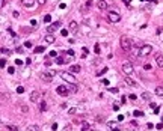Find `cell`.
Listing matches in <instances>:
<instances>
[{
    "instance_id": "obj_45",
    "label": "cell",
    "mask_w": 163,
    "mask_h": 131,
    "mask_svg": "<svg viewBox=\"0 0 163 131\" xmlns=\"http://www.w3.org/2000/svg\"><path fill=\"white\" fill-rule=\"evenodd\" d=\"M95 53H97V54H98V53H100V45H98V44H97V45H95Z\"/></svg>"
},
{
    "instance_id": "obj_46",
    "label": "cell",
    "mask_w": 163,
    "mask_h": 131,
    "mask_svg": "<svg viewBox=\"0 0 163 131\" xmlns=\"http://www.w3.org/2000/svg\"><path fill=\"white\" fill-rule=\"evenodd\" d=\"M91 5H92V0H88V3H86V8H89Z\"/></svg>"
},
{
    "instance_id": "obj_13",
    "label": "cell",
    "mask_w": 163,
    "mask_h": 131,
    "mask_svg": "<svg viewBox=\"0 0 163 131\" xmlns=\"http://www.w3.org/2000/svg\"><path fill=\"white\" fill-rule=\"evenodd\" d=\"M156 63H157L159 68H163V56L162 54H157L156 56Z\"/></svg>"
},
{
    "instance_id": "obj_30",
    "label": "cell",
    "mask_w": 163,
    "mask_h": 131,
    "mask_svg": "<svg viewBox=\"0 0 163 131\" xmlns=\"http://www.w3.org/2000/svg\"><path fill=\"white\" fill-rule=\"evenodd\" d=\"M66 54L69 56V57H74V54H76V53L72 51V50H68V51H66Z\"/></svg>"
},
{
    "instance_id": "obj_12",
    "label": "cell",
    "mask_w": 163,
    "mask_h": 131,
    "mask_svg": "<svg viewBox=\"0 0 163 131\" xmlns=\"http://www.w3.org/2000/svg\"><path fill=\"white\" fill-rule=\"evenodd\" d=\"M66 87H68V90H69L71 93H77V92H79V89H77L76 83H69V84H68Z\"/></svg>"
},
{
    "instance_id": "obj_52",
    "label": "cell",
    "mask_w": 163,
    "mask_h": 131,
    "mask_svg": "<svg viewBox=\"0 0 163 131\" xmlns=\"http://www.w3.org/2000/svg\"><path fill=\"white\" fill-rule=\"evenodd\" d=\"M125 101H127V97H122V98H121V103H122V104H124V103H125Z\"/></svg>"
},
{
    "instance_id": "obj_21",
    "label": "cell",
    "mask_w": 163,
    "mask_h": 131,
    "mask_svg": "<svg viewBox=\"0 0 163 131\" xmlns=\"http://www.w3.org/2000/svg\"><path fill=\"white\" fill-rule=\"evenodd\" d=\"M42 21H44V23H47V24H48V23H51V15H48V14H47V15L42 18Z\"/></svg>"
},
{
    "instance_id": "obj_20",
    "label": "cell",
    "mask_w": 163,
    "mask_h": 131,
    "mask_svg": "<svg viewBox=\"0 0 163 131\" xmlns=\"http://www.w3.org/2000/svg\"><path fill=\"white\" fill-rule=\"evenodd\" d=\"M142 98L147 101V100H151V93H148V92H143L142 93Z\"/></svg>"
},
{
    "instance_id": "obj_34",
    "label": "cell",
    "mask_w": 163,
    "mask_h": 131,
    "mask_svg": "<svg viewBox=\"0 0 163 131\" xmlns=\"http://www.w3.org/2000/svg\"><path fill=\"white\" fill-rule=\"evenodd\" d=\"M76 111H77V108H76V107H72V108H69V111H68V113H69V115H74Z\"/></svg>"
},
{
    "instance_id": "obj_53",
    "label": "cell",
    "mask_w": 163,
    "mask_h": 131,
    "mask_svg": "<svg viewBox=\"0 0 163 131\" xmlns=\"http://www.w3.org/2000/svg\"><path fill=\"white\" fill-rule=\"evenodd\" d=\"M147 128H150V130H151V128H154V125H153V124H147Z\"/></svg>"
},
{
    "instance_id": "obj_37",
    "label": "cell",
    "mask_w": 163,
    "mask_h": 131,
    "mask_svg": "<svg viewBox=\"0 0 163 131\" xmlns=\"http://www.w3.org/2000/svg\"><path fill=\"white\" fill-rule=\"evenodd\" d=\"M15 65H18V66L23 65V60H21V59H15Z\"/></svg>"
},
{
    "instance_id": "obj_43",
    "label": "cell",
    "mask_w": 163,
    "mask_h": 131,
    "mask_svg": "<svg viewBox=\"0 0 163 131\" xmlns=\"http://www.w3.org/2000/svg\"><path fill=\"white\" fill-rule=\"evenodd\" d=\"M159 111H160V107H156L154 108V115H159Z\"/></svg>"
},
{
    "instance_id": "obj_31",
    "label": "cell",
    "mask_w": 163,
    "mask_h": 131,
    "mask_svg": "<svg viewBox=\"0 0 163 131\" xmlns=\"http://www.w3.org/2000/svg\"><path fill=\"white\" fill-rule=\"evenodd\" d=\"M68 33H69V32H68L66 29H64V30H61V35H62V36H68Z\"/></svg>"
},
{
    "instance_id": "obj_9",
    "label": "cell",
    "mask_w": 163,
    "mask_h": 131,
    "mask_svg": "<svg viewBox=\"0 0 163 131\" xmlns=\"http://www.w3.org/2000/svg\"><path fill=\"white\" fill-rule=\"evenodd\" d=\"M68 30L71 33H77L79 32V24L76 21H69V26H68Z\"/></svg>"
},
{
    "instance_id": "obj_8",
    "label": "cell",
    "mask_w": 163,
    "mask_h": 131,
    "mask_svg": "<svg viewBox=\"0 0 163 131\" xmlns=\"http://www.w3.org/2000/svg\"><path fill=\"white\" fill-rule=\"evenodd\" d=\"M56 92H58V95H61V97H66L68 93H69L68 87H66V86H62V84L56 87Z\"/></svg>"
},
{
    "instance_id": "obj_50",
    "label": "cell",
    "mask_w": 163,
    "mask_h": 131,
    "mask_svg": "<svg viewBox=\"0 0 163 131\" xmlns=\"http://www.w3.org/2000/svg\"><path fill=\"white\" fill-rule=\"evenodd\" d=\"M5 6V0H0V8H3Z\"/></svg>"
},
{
    "instance_id": "obj_49",
    "label": "cell",
    "mask_w": 163,
    "mask_h": 131,
    "mask_svg": "<svg viewBox=\"0 0 163 131\" xmlns=\"http://www.w3.org/2000/svg\"><path fill=\"white\" fill-rule=\"evenodd\" d=\"M156 128H157V130H162V128H163V124H159V125H156Z\"/></svg>"
},
{
    "instance_id": "obj_14",
    "label": "cell",
    "mask_w": 163,
    "mask_h": 131,
    "mask_svg": "<svg viewBox=\"0 0 163 131\" xmlns=\"http://www.w3.org/2000/svg\"><path fill=\"white\" fill-rule=\"evenodd\" d=\"M97 6H98V9H101V11H104V9H107V2H106V0H100V2L97 3Z\"/></svg>"
},
{
    "instance_id": "obj_47",
    "label": "cell",
    "mask_w": 163,
    "mask_h": 131,
    "mask_svg": "<svg viewBox=\"0 0 163 131\" xmlns=\"http://www.w3.org/2000/svg\"><path fill=\"white\" fill-rule=\"evenodd\" d=\"M59 8H61V9H65V8H66V5H65V3H61V5H59Z\"/></svg>"
},
{
    "instance_id": "obj_29",
    "label": "cell",
    "mask_w": 163,
    "mask_h": 131,
    "mask_svg": "<svg viewBox=\"0 0 163 131\" xmlns=\"http://www.w3.org/2000/svg\"><path fill=\"white\" fill-rule=\"evenodd\" d=\"M48 56H50V57H58V53L53 50V51H50V54H48Z\"/></svg>"
},
{
    "instance_id": "obj_51",
    "label": "cell",
    "mask_w": 163,
    "mask_h": 131,
    "mask_svg": "<svg viewBox=\"0 0 163 131\" xmlns=\"http://www.w3.org/2000/svg\"><path fill=\"white\" fill-rule=\"evenodd\" d=\"M29 32H30V29H27V27H26V29H23V33H29Z\"/></svg>"
},
{
    "instance_id": "obj_22",
    "label": "cell",
    "mask_w": 163,
    "mask_h": 131,
    "mask_svg": "<svg viewBox=\"0 0 163 131\" xmlns=\"http://www.w3.org/2000/svg\"><path fill=\"white\" fill-rule=\"evenodd\" d=\"M39 110H41V111H45V110H47V104H45V101H41V104H39Z\"/></svg>"
},
{
    "instance_id": "obj_54",
    "label": "cell",
    "mask_w": 163,
    "mask_h": 131,
    "mask_svg": "<svg viewBox=\"0 0 163 131\" xmlns=\"http://www.w3.org/2000/svg\"><path fill=\"white\" fill-rule=\"evenodd\" d=\"M110 131H119V128H112Z\"/></svg>"
},
{
    "instance_id": "obj_39",
    "label": "cell",
    "mask_w": 163,
    "mask_h": 131,
    "mask_svg": "<svg viewBox=\"0 0 163 131\" xmlns=\"http://www.w3.org/2000/svg\"><path fill=\"white\" fill-rule=\"evenodd\" d=\"M109 90H110L112 93H118V87H110V89H109Z\"/></svg>"
},
{
    "instance_id": "obj_32",
    "label": "cell",
    "mask_w": 163,
    "mask_h": 131,
    "mask_svg": "<svg viewBox=\"0 0 163 131\" xmlns=\"http://www.w3.org/2000/svg\"><path fill=\"white\" fill-rule=\"evenodd\" d=\"M5 65H6V60L5 59H0V68H5Z\"/></svg>"
},
{
    "instance_id": "obj_10",
    "label": "cell",
    "mask_w": 163,
    "mask_h": 131,
    "mask_svg": "<svg viewBox=\"0 0 163 131\" xmlns=\"http://www.w3.org/2000/svg\"><path fill=\"white\" fill-rule=\"evenodd\" d=\"M21 5L26 8H35L36 6V0H21Z\"/></svg>"
},
{
    "instance_id": "obj_4",
    "label": "cell",
    "mask_w": 163,
    "mask_h": 131,
    "mask_svg": "<svg viewBox=\"0 0 163 131\" xmlns=\"http://www.w3.org/2000/svg\"><path fill=\"white\" fill-rule=\"evenodd\" d=\"M133 71H134V68H133V65H131L130 62H125V63H122V72L125 74V76H131V74H133Z\"/></svg>"
},
{
    "instance_id": "obj_5",
    "label": "cell",
    "mask_w": 163,
    "mask_h": 131,
    "mask_svg": "<svg viewBox=\"0 0 163 131\" xmlns=\"http://www.w3.org/2000/svg\"><path fill=\"white\" fill-rule=\"evenodd\" d=\"M151 51H153V47L151 45H142L140 48H139V56H148V54H151Z\"/></svg>"
},
{
    "instance_id": "obj_3",
    "label": "cell",
    "mask_w": 163,
    "mask_h": 131,
    "mask_svg": "<svg viewBox=\"0 0 163 131\" xmlns=\"http://www.w3.org/2000/svg\"><path fill=\"white\" fill-rule=\"evenodd\" d=\"M59 76L65 80V81H68V83H76V77L74 76H72V74L71 72H66V71H62L61 74H59Z\"/></svg>"
},
{
    "instance_id": "obj_1",
    "label": "cell",
    "mask_w": 163,
    "mask_h": 131,
    "mask_svg": "<svg viewBox=\"0 0 163 131\" xmlns=\"http://www.w3.org/2000/svg\"><path fill=\"white\" fill-rule=\"evenodd\" d=\"M119 44H121V48L125 51V53H129L133 47V41L129 38V36H121V39H119Z\"/></svg>"
},
{
    "instance_id": "obj_40",
    "label": "cell",
    "mask_w": 163,
    "mask_h": 131,
    "mask_svg": "<svg viewBox=\"0 0 163 131\" xmlns=\"http://www.w3.org/2000/svg\"><path fill=\"white\" fill-rule=\"evenodd\" d=\"M143 68L148 71V69H151V65H150V63H145V65H143Z\"/></svg>"
},
{
    "instance_id": "obj_38",
    "label": "cell",
    "mask_w": 163,
    "mask_h": 131,
    "mask_svg": "<svg viewBox=\"0 0 163 131\" xmlns=\"http://www.w3.org/2000/svg\"><path fill=\"white\" fill-rule=\"evenodd\" d=\"M17 53H21V54H23V53H24V48H23V47H17Z\"/></svg>"
},
{
    "instance_id": "obj_41",
    "label": "cell",
    "mask_w": 163,
    "mask_h": 131,
    "mask_svg": "<svg viewBox=\"0 0 163 131\" xmlns=\"http://www.w3.org/2000/svg\"><path fill=\"white\" fill-rule=\"evenodd\" d=\"M129 98H130V100H133V101H134V100H136V95H134V93H130V95H129Z\"/></svg>"
},
{
    "instance_id": "obj_18",
    "label": "cell",
    "mask_w": 163,
    "mask_h": 131,
    "mask_svg": "<svg viewBox=\"0 0 163 131\" xmlns=\"http://www.w3.org/2000/svg\"><path fill=\"white\" fill-rule=\"evenodd\" d=\"M82 131H92V128L89 127V124L83 122V124H82Z\"/></svg>"
},
{
    "instance_id": "obj_35",
    "label": "cell",
    "mask_w": 163,
    "mask_h": 131,
    "mask_svg": "<svg viewBox=\"0 0 163 131\" xmlns=\"http://www.w3.org/2000/svg\"><path fill=\"white\" fill-rule=\"evenodd\" d=\"M24 47H26V48H32V42H30V41L24 42Z\"/></svg>"
},
{
    "instance_id": "obj_26",
    "label": "cell",
    "mask_w": 163,
    "mask_h": 131,
    "mask_svg": "<svg viewBox=\"0 0 163 131\" xmlns=\"http://www.w3.org/2000/svg\"><path fill=\"white\" fill-rule=\"evenodd\" d=\"M56 63L58 65H64L65 63V59L64 57H56Z\"/></svg>"
},
{
    "instance_id": "obj_28",
    "label": "cell",
    "mask_w": 163,
    "mask_h": 131,
    "mask_svg": "<svg viewBox=\"0 0 163 131\" xmlns=\"http://www.w3.org/2000/svg\"><path fill=\"white\" fill-rule=\"evenodd\" d=\"M23 92H24V87L23 86H18L17 87V93H23Z\"/></svg>"
},
{
    "instance_id": "obj_11",
    "label": "cell",
    "mask_w": 163,
    "mask_h": 131,
    "mask_svg": "<svg viewBox=\"0 0 163 131\" xmlns=\"http://www.w3.org/2000/svg\"><path fill=\"white\" fill-rule=\"evenodd\" d=\"M39 100V92H36V90H33L32 93H30V101L32 103H36Z\"/></svg>"
},
{
    "instance_id": "obj_2",
    "label": "cell",
    "mask_w": 163,
    "mask_h": 131,
    "mask_svg": "<svg viewBox=\"0 0 163 131\" xmlns=\"http://www.w3.org/2000/svg\"><path fill=\"white\" fill-rule=\"evenodd\" d=\"M107 20L110 21V23H119V21H121V15H119L118 12L110 11V12L107 14Z\"/></svg>"
},
{
    "instance_id": "obj_44",
    "label": "cell",
    "mask_w": 163,
    "mask_h": 131,
    "mask_svg": "<svg viewBox=\"0 0 163 131\" xmlns=\"http://www.w3.org/2000/svg\"><path fill=\"white\" fill-rule=\"evenodd\" d=\"M107 125H109V127H112V128H115V125H116V122H109Z\"/></svg>"
},
{
    "instance_id": "obj_16",
    "label": "cell",
    "mask_w": 163,
    "mask_h": 131,
    "mask_svg": "<svg viewBox=\"0 0 163 131\" xmlns=\"http://www.w3.org/2000/svg\"><path fill=\"white\" fill-rule=\"evenodd\" d=\"M69 71H71V72H80L82 68H80L79 65H71V66H69Z\"/></svg>"
},
{
    "instance_id": "obj_23",
    "label": "cell",
    "mask_w": 163,
    "mask_h": 131,
    "mask_svg": "<svg viewBox=\"0 0 163 131\" xmlns=\"http://www.w3.org/2000/svg\"><path fill=\"white\" fill-rule=\"evenodd\" d=\"M106 72H107V66H104L103 69H100V71L97 72V76H98V77H101V76H103V74H106Z\"/></svg>"
},
{
    "instance_id": "obj_36",
    "label": "cell",
    "mask_w": 163,
    "mask_h": 131,
    "mask_svg": "<svg viewBox=\"0 0 163 131\" xmlns=\"http://www.w3.org/2000/svg\"><path fill=\"white\" fill-rule=\"evenodd\" d=\"M8 72H9V74H14V72H15V68H14V66H9V68H8Z\"/></svg>"
},
{
    "instance_id": "obj_27",
    "label": "cell",
    "mask_w": 163,
    "mask_h": 131,
    "mask_svg": "<svg viewBox=\"0 0 163 131\" xmlns=\"http://www.w3.org/2000/svg\"><path fill=\"white\" fill-rule=\"evenodd\" d=\"M44 50H45V48L39 45V47H36V48H35V53H44Z\"/></svg>"
},
{
    "instance_id": "obj_42",
    "label": "cell",
    "mask_w": 163,
    "mask_h": 131,
    "mask_svg": "<svg viewBox=\"0 0 163 131\" xmlns=\"http://www.w3.org/2000/svg\"><path fill=\"white\" fill-rule=\"evenodd\" d=\"M2 53H6V54H11V51L8 48H2Z\"/></svg>"
},
{
    "instance_id": "obj_19",
    "label": "cell",
    "mask_w": 163,
    "mask_h": 131,
    "mask_svg": "<svg viewBox=\"0 0 163 131\" xmlns=\"http://www.w3.org/2000/svg\"><path fill=\"white\" fill-rule=\"evenodd\" d=\"M125 83L129 84V86H136V81H134V80H131V79H130V76L125 79Z\"/></svg>"
},
{
    "instance_id": "obj_48",
    "label": "cell",
    "mask_w": 163,
    "mask_h": 131,
    "mask_svg": "<svg viewBox=\"0 0 163 131\" xmlns=\"http://www.w3.org/2000/svg\"><path fill=\"white\" fill-rule=\"evenodd\" d=\"M101 83H103V84H106V86H107V84H109V80H106V79H104V80H101Z\"/></svg>"
},
{
    "instance_id": "obj_15",
    "label": "cell",
    "mask_w": 163,
    "mask_h": 131,
    "mask_svg": "<svg viewBox=\"0 0 163 131\" xmlns=\"http://www.w3.org/2000/svg\"><path fill=\"white\" fill-rule=\"evenodd\" d=\"M54 41H56V39H54L53 35H47V36H45V44H53Z\"/></svg>"
},
{
    "instance_id": "obj_25",
    "label": "cell",
    "mask_w": 163,
    "mask_h": 131,
    "mask_svg": "<svg viewBox=\"0 0 163 131\" xmlns=\"http://www.w3.org/2000/svg\"><path fill=\"white\" fill-rule=\"evenodd\" d=\"M133 115H134L136 118H140V116H143V111H140V110H134V111H133Z\"/></svg>"
},
{
    "instance_id": "obj_7",
    "label": "cell",
    "mask_w": 163,
    "mask_h": 131,
    "mask_svg": "<svg viewBox=\"0 0 163 131\" xmlns=\"http://www.w3.org/2000/svg\"><path fill=\"white\" fill-rule=\"evenodd\" d=\"M61 26H62V21H54V23H51V24L47 27V32H48V33H53V32H56Z\"/></svg>"
},
{
    "instance_id": "obj_6",
    "label": "cell",
    "mask_w": 163,
    "mask_h": 131,
    "mask_svg": "<svg viewBox=\"0 0 163 131\" xmlns=\"http://www.w3.org/2000/svg\"><path fill=\"white\" fill-rule=\"evenodd\" d=\"M56 76V71H48V72H44V74H41V79L44 80V81H47V83H50L51 80H53V77Z\"/></svg>"
},
{
    "instance_id": "obj_17",
    "label": "cell",
    "mask_w": 163,
    "mask_h": 131,
    "mask_svg": "<svg viewBox=\"0 0 163 131\" xmlns=\"http://www.w3.org/2000/svg\"><path fill=\"white\" fill-rule=\"evenodd\" d=\"M156 95H159V97H163V86H159V87H156Z\"/></svg>"
},
{
    "instance_id": "obj_24",
    "label": "cell",
    "mask_w": 163,
    "mask_h": 131,
    "mask_svg": "<svg viewBox=\"0 0 163 131\" xmlns=\"http://www.w3.org/2000/svg\"><path fill=\"white\" fill-rule=\"evenodd\" d=\"M27 131H39V127H38V125H30V127L27 128Z\"/></svg>"
},
{
    "instance_id": "obj_33",
    "label": "cell",
    "mask_w": 163,
    "mask_h": 131,
    "mask_svg": "<svg viewBox=\"0 0 163 131\" xmlns=\"http://www.w3.org/2000/svg\"><path fill=\"white\" fill-rule=\"evenodd\" d=\"M8 128H9V131H18V128H17L15 125H9Z\"/></svg>"
}]
</instances>
